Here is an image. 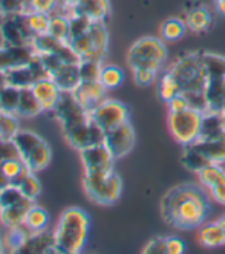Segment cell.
<instances>
[{
    "instance_id": "obj_38",
    "label": "cell",
    "mask_w": 225,
    "mask_h": 254,
    "mask_svg": "<svg viewBox=\"0 0 225 254\" xmlns=\"http://www.w3.org/2000/svg\"><path fill=\"white\" fill-rule=\"evenodd\" d=\"M103 62L98 60H81L80 62V77L81 81H100Z\"/></svg>"
},
{
    "instance_id": "obj_34",
    "label": "cell",
    "mask_w": 225,
    "mask_h": 254,
    "mask_svg": "<svg viewBox=\"0 0 225 254\" xmlns=\"http://www.w3.org/2000/svg\"><path fill=\"white\" fill-rule=\"evenodd\" d=\"M48 34L52 35L54 39L68 42L69 37V17L62 14H52L49 20Z\"/></svg>"
},
{
    "instance_id": "obj_26",
    "label": "cell",
    "mask_w": 225,
    "mask_h": 254,
    "mask_svg": "<svg viewBox=\"0 0 225 254\" xmlns=\"http://www.w3.org/2000/svg\"><path fill=\"white\" fill-rule=\"evenodd\" d=\"M198 242L204 248H218V247H224L225 245L224 233H222L218 221H215V222H204L199 227Z\"/></svg>"
},
{
    "instance_id": "obj_9",
    "label": "cell",
    "mask_w": 225,
    "mask_h": 254,
    "mask_svg": "<svg viewBox=\"0 0 225 254\" xmlns=\"http://www.w3.org/2000/svg\"><path fill=\"white\" fill-rule=\"evenodd\" d=\"M0 37L6 46H32L35 34L29 26L26 12L8 14L0 25Z\"/></svg>"
},
{
    "instance_id": "obj_23",
    "label": "cell",
    "mask_w": 225,
    "mask_h": 254,
    "mask_svg": "<svg viewBox=\"0 0 225 254\" xmlns=\"http://www.w3.org/2000/svg\"><path fill=\"white\" fill-rule=\"evenodd\" d=\"M51 80L59 86L62 92H72L81 83L80 63H65L51 74Z\"/></svg>"
},
{
    "instance_id": "obj_27",
    "label": "cell",
    "mask_w": 225,
    "mask_h": 254,
    "mask_svg": "<svg viewBox=\"0 0 225 254\" xmlns=\"http://www.w3.org/2000/svg\"><path fill=\"white\" fill-rule=\"evenodd\" d=\"M185 25H187V29H190L192 32H204L212 25V15L207 8L196 5L195 8L189 9V12H187Z\"/></svg>"
},
{
    "instance_id": "obj_8",
    "label": "cell",
    "mask_w": 225,
    "mask_h": 254,
    "mask_svg": "<svg viewBox=\"0 0 225 254\" xmlns=\"http://www.w3.org/2000/svg\"><path fill=\"white\" fill-rule=\"evenodd\" d=\"M202 112L190 107L178 114H168V130H170V135L175 138V141L179 142L182 147L190 146V144L198 141L202 127Z\"/></svg>"
},
{
    "instance_id": "obj_42",
    "label": "cell",
    "mask_w": 225,
    "mask_h": 254,
    "mask_svg": "<svg viewBox=\"0 0 225 254\" xmlns=\"http://www.w3.org/2000/svg\"><path fill=\"white\" fill-rule=\"evenodd\" d=\"M29 0H0V6L5 14H15V12H28Z\"/></svg>"
},
{
    "instance_id": "obj_32",
    "label": "cell",
    "mask_w": 225,
    "mask_h": 254,
    "mask_svg": "<svg viewBox=\"0 0 225 254\" xmlns=\"http://www.w3.org/2000/svg\"><path fill=\"white\" fill-rule=\"evenodd\" d=\"M187 31L185 20L181 19H167L161 26V37L165 42H176L184 37Z\"/></svg>"
},
{
    "instance_id": "obj_40",
    "label": "cell",
    "mask_w": 225,
    "mask_h": 254,
    "mask_svg": "<svg viewBox=\"0 0 225 254\" xmlns=\"http://www.w3.org/2000/svg\"><path fill=\"white\" fill-rule=\"evenodd\" d=\"M132 74H134L135 84L140 86V87L152 86L156 81V77H158V72L150 70V69H134Z\"/></svg>"
},
{
    "instance_id": "obj_3",
    "label": "cell",
    "mask_w": 225,
    "mask_h": 254,
    "mask_svg": "<svg viewBox=\"0 0 225 254\" xmlns=\"http://www.w3.org/2000/svg\"><path fill=\"white\" fill-rule=\"evenodd\" d=\"M83 190L93 204L110 207L118 202L123 193V181L115 170L84 173Z\"/></svg>"
},
{
    "instance_id": "obj_33",
    "label": "cell",
    "mask_w": 225,
    "mask_h": 254,
    "mask_svg": "<svg viewBox=\"0 0 225 254\" xmlns=\"http://www.w3.org/2000/svg\"><path fill=\"white\" fill-rule=\"evenodd\" d=\"M48 222H49V216L48 213L39 207V205H32L25 217V225L32 230V231H43L48 228Z\"/></svg>"
},
{
    "instance_id": "obj_43",
    "label": "cell",
    "mask_w": 225,
    "mask_h": 254,
    "mask_svg": "<svg viewBox=\"0 0 225 254\" xmlns=\"http://www.w3.org/2000/svg\"><path fill=\"white\" fill-rule=\"evenodd\" d=\"M12 158H20L14 141L0 139V166H2V162H5L6 159H12Z\"/></svg>"
},
{
    "instance_id": "obj_35",
    "label": "cell",
    "mask_w": 225,
    "mask_h": 254,
    "mask_svg": "<svg viewBox=\"0 0 225 254\" xmlns=\"http://www.w3.org/2000/svg\"><path fill=\"white\" fill-rule=\"evenodd\" d=\"M18 98H20V89L6 84L0 90V106H2V111L15 114Z\"/></svg>"
},
{
    "instance_id": "obj_51",
    "label": "cell",
    "mask_w": 225,
    "mask_h": 254,
    "mask_svg": "<svg viewBox=\"0 0 225 254\" xmlns=\"http://www.w3.org/2000/svg\"><path fill=\"white\" fill-rule=\"evenodd\" d=\"M8 184H9V181L2 175V172H0V190H2V189H3L5 186H8Z\"/></svg>"
},
{
    "instance_id": "obj_22",
    "label": "cell",
    "mask_w": 225,
    "mask_h": 254,
    "mask_svg": "<svg viewBox=\"0 0 225 254\" xmlns=\"http://www.w3.org/2000/svg\"><path fill=\"white\" fill-rule=\"evenodd\" d=\"M72 14L84 15L95 22H106L110 14L109 0H78L71 11Z\"/></svg>"
},
{
    "instance_id": "obj_47",
    "label": "cell",
    "mask_w": 225,
    "mask_h": 254,
    "mask_svg": "<svg viewBox=\"0 0 225 254\" xmlns=\"http://www.w3.org/2000/svg\"><path fill=\"white\" fill-rule=\"evenodd\" d=\"M78 0H59V5H57V9H55L54 14H62V15H66L69 17L71 15V11L74 8V5L77 3ZM52 15V14H51Z\"/></svg>"
},
{
    "instance_id": "obj_48",
    "label": "cell",
    "mask_w": 225,
    "mask_h": 254,
    "mask_svg": "<svg viewBox=\"0 0 225 254\" xmlns=\"http://www.w3.org/2000/svg\"><path fill=\"white\" fill-rule=\"evenodd\" d=\"M215 8L219 15L225 17V0H215Z\"/></svg>"
},
{
    "instance_id": "obj_5",
    "label": "cell",
    "mask_w": 225,
    "mask_h": 254,
    "mask_svg": "<svg viewBox=\"0 0 225 254\" xmlns=\"http://www.w3.org/2000/svg\"><path fill=\"white\" fill-rule=\"evenodd\" d=\"M15 147L20 155V159L26 164V167L37 173L45 170L52 159V150L48 141L40 136L39 133H34L31 130H18V133L12 138Z\"/></svg>"
},
{
    "instance_id": "obj_46",
    "label": "cell",
    "mask_w": 225,
    "mask_h": 254,
    "mask_svg": "<svg viewBox=\"0 0 225 254\" xmlns=\"http://www.w3.org/2000/svg\"><path fill=\"white\" fill-rule=\"evenodd\" d=\"M167 239V254H182L185 251V244L176 236H170Z\"/></svg>"
},
{
    "instance_id": "obj_16",
    "label": "cell",
    "mask_w": 225,
    "mask_h": 254,
    "mask_svg": "<svg viewBox=\"0 0 225 254\" xmlns=\"http://www.w3.org/2000/svg\"><path fill=\"white\" fill-rule=\"evenodd\" d=\"M199 184L207 189L212 199L225 205V167L222 164H209L198 172Z\"/></svg>"
},
{
    "instance_id": "obj_13",
    "label": "cell",
    "mask_w": 225,
    "mask_h": 254,
    "mask_svg": "<svg viewBox=\"0 0 225 254\" xmlns=\"http://www.w3.org/2000/svg\"><path fill=\"white\" fill-rule=\"evenodd\" d=\"M52 114L60 121L62 130L71 129V127L83 123L84 120H87L90 117V114L86 112L84 109L80 106V103L75 100L72 92H62L59 104L55 106Z\"/></svg>"
},
{
    "instance_id": "obj_30",
    "label": "cell",
    "mask_w": 225,
    "mask_h": 254,
    "mask_svg": "<svg viewBox=\"0 0 225 254\" xmlns=\"http://www.w3.org/2000/svg\"><path fill=\"white\" fill-rule=\"evenodd\" d=\"M178 94H181V86L178 84V81L170 72L165 70L158 81V97L161 98V101L167 103Z\"/></svg>"
},
{
    "instance_id": "obj_20",
    "label": "cell",
    "mask_w": 225,
    "mask_h": 254,
    "mask_svg": "<svg viewBox=\"0 0 225 254\" xmlns=\"http://www.w3.org/2000/svg\"><path fill=\"white\" fill-rule=\"evenodd\" d=\"M193 146L213 164L225 166V132L207 138H198Z\"/></svg>"
},
{
    "instance_id": "obj_50",
    "label": "cell",
    "mask_w": 225,
    "mask_h": 254,
    "mask_svg": "<svg viewBox=\"0 0 225 254\" xmlns=\"http://www.w3.org/2000/svg\"><path fill=\"white\" fill-rule=\"evenodd\" d=\"M6 77H5V72H0V90H2L6 86Z\"/></svg>"
},
{
    "instance_id": "obj_19",
    "label": "cell",
    "mask_w": 225,
    "mask_h": 254,
    "mask_svg": "<svg viewBox=\"0 0 225 254\" xmlns=\"http://www.w3.org/2000/svg\"><path fill=\"white\" fill-rule=\"evenodd\" d=\"M49 253L57 254V248H55L54 233H48L46 230L32 231L29 234V238L17 250V254H49Z\"/></svg>"
},
{
    "instance_id": "obj_54",
    "label": "cell",
    "mask_w": 225,
    "mask_h": 254,
    "mask_svg": "<svg viewBox=\"0 0 225 254\" xmlns=\"http://www.w3.org/2000/svg\"><path fill=\"white\" fill-rule=\"evenodd\" d=\"M221 115H222V120H224V126H225V106H224V109H222Z\"/></svg>"
},
{
    "instance_id": "obj_24",
    "label": "cell",
    "mask_w": 225,
    "mask_h": 254,
    "mask_svg": "<svg viewBox=\"0 0 225 254\" xmlns=\"http://www.w3.org/2000/svg\"><path fill=\"white\" fill-rule=\"evenodd\" d=\"M34 204H35L34 201L26 197L23 201L17 202L14 205L0 208V224H2L5 228H12V227L25 224V217Z\"/></svg>"
},
{
    "instance_id": "obj_4",
    "label": "cell",
    "mask_w": 225,
    "mask_h": 254,
    "mask_svg": "<svg viewBox=\"0 0 225 254\" xmlns=\"http://www.w3.org/2000/svg\"><path fill=\"white\" fill-rule=\"evenodd\" d=\"M168 72L175 77L184 92H205V64L202 52H189L181 56Z\"/></svg>"
},
{
    "instance_id": "obj_45",
    "label": "cell",
    "mask_w": 225,
    "mask_h": 254,
    "mask_svg": "<svg viewBox=\"0 0 225 254\" xmlns=\"http://www.w3.org/2000/svg\"><path fill=\"white\" fill-rule=\"evenodd\" d=\"M189 107H190L189 101H187V98L182 94H178L170 101H167L168 114H178V112H182V111H185V109H189Z\"/></svg>"
},
{
    "instance_id": "obj_11",
    "label": "cell",
    "mask_w": 225,
    "mask_h": 254,
    "mask_svg": "<svg viewBox=\"0 0 225 254\" xmlns=\"http://www.w3.org/2000/svg\"><path fill=\"white\" fill-rule=\"evenodd\" d=\"M63 135L66 141L71 144V147H74L75 150H83L86 147L95 146V144H103L106 132L90 115L83 123L63 130Z\"/></svg>"
},
{
    "instance_id": "obj_6",
    "label": "cell",
    "mask_w": 225,
    "mask_h": 254,
    "mask_svg": "<svg viewBox=\"0 0 225 254\" xmlns=\"http://www.w3.org/2000/svg\"><path fill=\"white\" fill-rule=\"evenodd\" d=\"M205 64V98L207 112H222L225 106V57L202 52Z\"/></svg>"
},
{
    "instance_id": "obj_17",
    "label": "cell",
    "mask_w": 225,
    "mask_h": 254,
    "mask_svg": "<svg viewBox=\"0 0 225 254\" xmlns=\"http://www.w3.org/2000/svg\"><path fill=\"white\" fill-rule=\"evenodd\" d=\"M72 95L86 112H92L107 98V89L100 81H81L72 90Z\"/></svg>"
},
{
    "instance_id": "obj_21",
    "label": "cell",
    "mask_w": 225,
    "mask_h": 254,
    "mask_svg": "<svg viewBox=\"0 0 225 254\" xmlns=\"http://www.w3.org/2000/svg\"><path fill=\"white\" fill-rule=\"evenodd\" d=\"M34 95L39 100L43 112H51L55 109V106L59 104V100L62 97V90L59 89V86L55 84L51 78L46 80H40L31 86Z\"/></svg>"
},
{
    "instance_id": "obj_7",
    "label": "cell",
    "mask_w": 225,
    "mask_h": 254,
    "mask_svg": "<svg viewBox=\"0 0 225 254\" xmlns=\"http://www.w3.org/2000/svg\"><path fill=\"white\" fill-rule=\"evenodd\" d=\"M167 48L162 40L156 37H143L137 40L127 52V64L130 69H150L161 72L167 60Z\"/></svg>"
},
{
    "instance_id": "obj_56",
    "label": "cell",
    "mask_w": 225,
    "mask_h": 254,
    "mask_svg": "<svg viewBox=\"0 0 225 254\" xmlns=\"http://www.w3.org/2000/svg\"><path fill=\"white\" fill-rule=\"evenodd\" d=\"M0 112H2V106H0Z\"/></svg>"
},
{
    "instance_id": "obj_28",
    "label": "cell",
    "mask_w": 225,
    "mask_h": 254,
    "mask_svg": "<svg viewBox=\"0 0 225 254\" xmlns=\"http://www.w3.org/2000/svg\"><path fill=\"white\" fill-rule=\"evenodd\" d=\"M0 172H2V175L9 181V184L17 186L31 170L26 167V164L20 158H12V159H6L5 162H2Z\"/></svg>"
},
{
    "instance_id": "obj_12",
    "label": "cell",
    "mask_w": 225,
    "mask_h": 254,
    "mask_svg": "<svg viewBox=\"0 0 225 254\" xmlns=\"http://www.w3.org/2000/svg\"><path fill=\"white\" fill-rule=\"evenodd\" d=\"M90 115L104 132H109L112 129H115V127L127 123L130 118V111L124 103L118 100L106 98L98 107L93 109Z\"/></svg>"
},
{
    "instance_id": "obj_41",
    "label": "cell",
    "mask_w": 225,
    "mask_h": 254,
    "mask_svg": "<svg viewBox=\"0 0 225 254\" xmlns=\"http://www.w3.org/2000/svg\"><path fill=\"white\" fill-rule=\"evenodd\" d=\"M59 0H29L28 11H37V12H45V14H54L57 9Z\"/></svg>"
},
{
    "instance_id": "obj_52",
    "label": "cell",
    "mask_w": 225,
    "mask_h": 254,
    "mask_svg": "<svg viewBox=\"0 0 225 254\" xmlns=\"http://www.w3.org/2000/svg\"><path fill=\"white\" fill-rule=\"evenodd\" d=\"M5 17H6V14H5V11L2 9V6H0V25H2V22L5 20Z\"/></svg>"
},
{
    "instance_id": "obj_18",
    "label": "cell",
    "mask_w": 225,
    "mask_h": 254,
    "mask_svg": "<svg viewBox=\"0 0 225 254\" xmlns=\"http://www.w3.org/2000/svg\"><path fill=\"white\" fill-rule=\"evenodd\" d=\"M32 46H0V72H6L18 66H25L34 57Z\"/></svg>"
},
{
    "instance_id": "obj_2",
    "label": "cell",
    "mask_w": 225,
    "mask_h": 254,
    "mask_svg": "<svg viewBox=\"0 0 225 254\" xmlns=\"http://www.w3.org/2000/svg\"><path fill=\"white\" fill-rule=\"evenodd\" d=\"M90 230V219L80 207L66 208L54 231L57 254H78L87 244Z\"/></svg>"
},
{
    "instance_id": "obj_15",
    "label": "cell",
    "mask_w": 225,
    "mask_h": 254,
    "mask_svg": "<svg viewBox=\"0 0 225 254\" xmlns=\"http://www.w3.org/2000/svg\"><path fill=\"white\" fill-rule=\"evenodd\" d=\"M80 159L83 162L84 173H98L114 170L115 158L112 156L106 144H95V146L86 147L80 150Z\"/></svg>"
},
{
    "instance_id": "obj_49",
    "label": "cell",
    "mask_w": 225,
    "mask_h": 254,
    "mask_svg": "<svg viewBox=\"0 0 225 254\" xmlns=\"http://www.w3.org/2000/svg\"><path fill=\"white\" fill-rule=\"evenodd\" d=\"M218 224H219V227H221V230L224 233V238H225V213L218 219Z\"/></svg>"
},
{
    "instance_id": "obj_31",
    "label": "cell",
    "mask_w": 225,
    "mask_h": 254,
    "mask_svg": "<svg viewBox=\"0 0 225 254\" xmlns=\"http://www.w3.org/2000/svg\"><path fill=\"white\" fill-rule=\"evenodd\" d=\"M124 81V72L121 67L115 64H103L101 69V75H100V83L107 89H117L121 86Z\"/></svg>"
},
{
    "instance_id": "obj_39",
    "label": "cell",
    "mask_w": 225,
    "mask_h": 254,
    "mask_svg": "<svg viewBox=\"0 0 225 254\" xmlns=\"http://www.w3.org/2000/svg\"><path fill=\"white\" fill-rule=\"evenodd\" d=\"M28 22L31 29L34 31L35 35H40V34H46L48 28H49V20H51V15L45 14V12H37V11H28Z\"/></svg>"
},
{
    "instance_id": "obj_25",
    "label": "cell",
    "mask_w": 225,
    "mask_h": 254,
    "mask_svg": "<svg viewBox=\"0 0 225 254\" xmlns=\"http://www.w3.org/2000/svg\"><path fill=\"white\" fill-rule=\"evenodd\" d=\"M40 114H43V109L37 97L34 95L32 89L31 87L20 89V98H18L15 115L18 118H34Z\"/></svg>"
},
{
    "instance_id": "obj_10",
    "label": "cell",
    "mask_w": 225,
    "mask_h": 254,
    "mask_svg": "<svg viewBox=\"0 0 225 254\" xmlns=\"http://www.w3.org/2000/svg\"><path fill=\"white\" fill-rule=\"evenodd\" d=\"M5 77H6V83L9 86L18 87V89L31 87L37 81L51 78L49 72L40 57V54H37V52L34 54V57L31 59V62L28 64L6 70Z\"/></svg>"
},
{
    "instance_id": "obj_44",
    "label": "cell",
    "mask_w": 225,
    "mask_h": 254,
    "mask_svg": "<svg viewBox=\"0 0 225 254\" xmlns=\"http://www.w3.org/2000/svg\"><path fill=\"white\" fill-rule=\"evenodd\" d=\"M143 253L144 254H167V239L162 238V236L153 238L144 247Z\"/></svg>"
},
{
    "instance_id": "obj_37",
    "label": "cell",
    "mask_w": 225,
    "mask_h": 254,
    "mask_svg": "<svg viewBox=\"0 0 225 254\" xmlns=\"http://www.w3.org/2000/svg\"><path fill=\"white\" fill-rule=\"evenodd\" d=\"M0 130H2L3 139H12L20 130L18 117L11 112H0Z\"/></svg>"
},
{
    "instance_id": "obj_55",
    "label": "cell",
    "mask_w": 225,
    "mask_h": 254,
    "mask_svg": "<svg viewBox=\"0 0 225 254\" xmlns=\"http://www.w3.org/2000/svg\"><path fill=\"white\" fill-rule=\"evenodd\" d=\"M0 139H3V136H2V130H0Z\"/></svg>"
},
{
    "instance_id": "obj_29",
    "label": "cell",
    "mask_w": 225,
    "mask_h": 254,
    "mask_svg": "<svg viewBox=\"0 0 225 254\" xmlns=\"http://www.w3.org/2000/svg\"><path fill=\"white\" fill-rule=\"evenodd\" d=\"M181 162H182V166L187 169V170H190L193 173H198L201 172L205 166H209L212 164V162L205 158L193 144H190V146H184V152L181 155Z\"/></svg>"
},
{
    "instance_id": "obj_36",
    "label": "cell",
    "mask_w": 225,
    "mask_h": 254,
    "mask_svg": "<svg viewBox=\"0 0 225 254\" xmlns=\"http://www.w3.org/2000/svg\"><path fill=\"white\" fill-rule=\"evenodd\" d=\"M17 186H18V189L22 190V193H23L28 199L34 201V202H35V199L39 197L40 193H42V184H40L39 178L35 176L34 172H29Z\"/></svg>"
},
{
    "instance_id": "obj_14",
    "label": "cell",
    "mask_w": 225,
    "mask_h": 254,
    "mask_svg": "<svg viewBox=\"0 0 225 254\" xmlns=\"http://www.w3.org/2000/svg\"><path fill=\"white\" fill-rule=\"evenodd\" d=\"M135 130L130 121L106 132L104 135V144L110 150L112 156L115 158V161L124 158L132 152V149L135 147Z\"/></svg>"
},
{
    "instance_id": "obj_1",
    "label": "cell",
    "mask_w": 225,
    "mask_h": 254,
    "mask_svg": "<svg viewBox=\"0 0 225 254\" xmlns=\"http://www.w3.org/2000/svg\"><path fill=\"white\" fill-rule=\"evenodd\" d=\"M212 211V196L202 186L181 184L167 190L161 199L162 219L178 230L199 228Z\"/></svg>"
},
{
    "instance_id": "obj_53",
    "label": "cell",
    "mask_w": 225,
    "mask_h": 254,
    "mask_svg": "<svg viewBox=\"0 0 225 254\" xmlns=\"http://www.w3.org/2000/svg\"><path fill=\"white\" fill-rule=\"evenodd\" d=\"M2 253H6V251H5V245H3V239H2V238H0V254H2Z\"/></svg>"
}]
</instances>
